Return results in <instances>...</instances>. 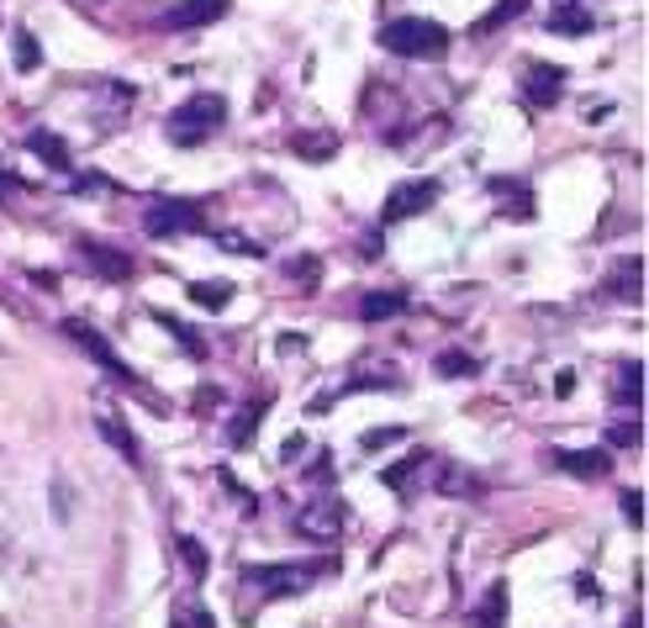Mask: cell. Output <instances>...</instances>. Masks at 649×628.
<instances>
[{
	"instance_id": "cell-1",
	"label": "cell",
	"mask_w": 649,
	"mask_h": 628,
	"mask_svg": "<svg viewBox=\"0 0 649 628\" xmlns=\"http://www.w3.org/2000/svg\"><path fill=\"white\" fill-rule=\"evenodd\" d=\"M222 121H227V96H216V91H195V96H185L164 117V138L174 148H201L212 132H222Z\"/></svg>"
},
{
	"instance_id": "cell-2",
	"label": "cell",
	"mask_w": 649,
	"mask_h": 628,
	"mask_svg": "<svg viewBox=\"0 0 649 628\" xmlns=\"http://www.w3.org/2000/svg\"><path fill=\"white\" fill-rule=\"evenodd\" d=\"M381 49L396 53V58H423V64H438L449 53V32L428 17H396V22L381 26Z\"/></svg>"
},
{
	"instance_id": "cell-3",
	"label": "cell",
	"mask_w": 649,
	"mask_h": 628,
	"mask_svg": "<svg viewBox=\"0 0 649 628\" xmlns=\"http://www.w3.org/2000/svg\"><path fill=\"white\" fill-rule=\"evenodd\" d=\"M312 581H317L312 565H243V586L259 603H286L296 592H307Z\"/></svg>"
},
{
	"instance_id": "cell-4",
	"label": "cell",
	"mask_w": 649,
	"mask_h": 628,
	"mask_svg": "<svg viewBox=\"0 0 649 628\" xmlns=\"http://www.w3.org/2000/svg\"><path fill=\"white\" fill-rule=\"evenodd\" d=\"M64 333H70V339L79 343V349H85V354H91V360H96L100 370H106V375H117V381H121V391H138V396L148 402V407H159V402H153V396L143 391V381H138V375L127 370V360H117V349H111V343L100 339V333L91 328V322H85V317H64Z\"/></svg>"
},
{
	"instance_id": "cell-5",
	"label": "cell",
	"mask_w": 649,
	"mask_h": 628,
	"mask_svg": "<svg viewBox=\"0 0 649 628\" xmlns=\"http://www.w3.org/2000/svg\"><path fill=\"white\" fill-rule=\"evenodd\" d=\"M143 233L148 238H191V233H206V217L195 201H148Z\"/></svg>"
},
{
	"instance_id": "cell-6",
	"label": "cell",
	"mask_w": 649,
	"mask_h": 628,
	"mask_svg": "<svg viewBox=\"0 0 649 628\" xmlns=\"http://www.w3.org/2000/svg\"><path fill=\"white\" fill-rule=\"evenodd\" d=\"M433 201H438V180H402L396 191L385 195L381 227H396V222H407V217H423V212H433Z\"/></svg>"
},
{
	"instance_id": "cell-7",
	"label": "cell",
	"mask_w": 649,
	"mask_h": 628,
	"mask_svg": "<svg viewBox=\"0 0 649 628\" xmlns=\"http://www.w3.org/2000/svg\"><path fill=\"white\" fill-rule=\"evenodd\" d=\"M343 512H349L343 502H333V497H317V502H307V508L290 518V529L301 533V539H312V544H333L338 533H343V523H349Z\"/></svg>"
},
{
	"instance_id": "cell-8",
	"label": "cell",
	"mask_w": 649,
	"mask_h": 628,
	"mask_svg": "<svg viewBox=\"0 0 649 628\" xmlns=\"http://www.w3.org/2000/svg\"><path fill=\"white\" fill-rule=\"evenodd\" d=\"M79 259H85V269L91 275H100V280H132V259L121 254V248H111V243H100V238H79Z\"/></svg>"
},
{
	"instance_id": "cell-9",
	"label": "cell",
	"mask_w": 649,
	"mask_h": 628,
	"mask_svg": "<svg viewBox=\"0 0 649 628\" xmlns=\"http://www.w3.org/2000/svg\"><path fill=\"white\" fill-rule=\"evenodd\" d=\"M602 296H607V301H639V296H645V259H639V254H634V259H618V265H613V275H607V280H602Z\"/></svg>"
},
{
	"instance_id": "cell-10",
	"label": "cell",
	"mask_w": 649,
	"mask_h": 628,
	"mask_svg": "<svg viewBox=\"0 0 649 628\" xmlns=\"http://www.w3.org/2000/svg\"><path fill=\"white\" fill-rule=\"evenodd\" d=\"M518 85H523L529 106H554V100H560V91H565V70H560V64H529Z\"/></svg>"
},
{
	"instance_id": "cell-11",
	"label": "cell",
	"mask_w": 649,
	"mask_h": 628,
	"mask_svg": "<svg viewBox=\"0 0 649 628\" xmlns=\"http://www.w3.org/2000/svg\"><path fill=\"white\" fill-rule=\"evenodd\" d=\"M550 459L565 476H576V481H602V476L613 470V455H607V449H554Z\"/></svg>"
},
{
	"instance_id": "cell-12",
	"label": "cell",
	"mask_w": 649,
	"mask_h": 628,
	"mask_svg": "<svg viewBox=\"0 0 649 628\" xmlns=\"http://www.w3.org/2000/svg\"><path fill=\"white\" fill-rule=\"evenodd\" d=\"M592 26H597L592 6H576V0H560V6H550V32H560V38H586Z\"/></svg>"
},
{
	"instance_id": "cell-13",
	"label": "cell",
	"mask_w": 649,
	"mask_h": 628,
	"mask_svg": "<svg viewBox=\"0 0 649 628\" xmlns=\"http://www.w3.org/2000/svg\"><path fill=\"white\" fill-rule=\"evenodd\" d=\"M465 628H507V581L486 586L481 607H470V613H465Z\"/></svg>"
},
{
	"instance_id": "cell-14",
	"label": "cell",
	"mask_w": 649,
	"mask_h": 628,
	"mask_svg": "<svg viewBox=\"0 0 649 628\" xmlns=\"http://www.w3.org/2000/svg\"><path fill=\"white\" fill-rule=\"evenodd\" d=\"M428 465H433V455H428V449H412L407 459H396L391 470H381V486H391L396 497H412V481H417V476H423Z\"/></svg>"
},
{
	"instance_id": "cell-15",
	"label": "cell",
	"mask_w": 649,
	"mask_h": 628,
	"mask_svg": "<svg viewBox=\"0 0 649 628\" xmlns=\"http://www.w3.org/2000/svg\"><path fill=\"white\" fill-rule=\"evenodd\" d=\"M227 11V0H180L174 11H164V26H206V22H216Z\"/></svg>"
},
{
	"instance_id": "cell-16",
	"label": "cell",
	"mask_w": 649,
	"mask_h": 628,
	"mask_svg": "<svg viewBox=\"0 0 649 628\" xmlns=\"http://www.w3.org/2000/svg\"><path fill=\"white\" fill-rule=\"evenodd\" d=\"M269 402H275V396H269V391H265L259 402H248V407H243L238 417L227 423V444H233V449H248V444H254V434H259V423H265Z\"/></svg>"
},
{
	"instance_id": "cell-17",
	"label": "cell",
	"mask_w": 649,
	"mask_h": 628,
	"mask_svg": "<svg viewBox=\"0 0 649 628\" xmlns=\"http://www.w3.org/2000/svg\"><path fill=\"white\" fill-rule=\"evenodd\" d=\"M96 428H100V438H106V444H111V449H117V455L127 459V465H143V444L132 438V428H121V417H111V412H100V417H96Z\"/></svg>"
},
{
	"instance_id": "cell-18",
	"label": "cell",
	"mask_w": 649,
	"mask_h": 628,
	"mask_svg": "<svg viewBox=\"0 0 649 628\" xmlns=\"http://www.w3.org/2000/svg\"><path fill=\"white\" fill-rule=\"evenodd\" d=\"M639 396H645V364L624 360V364H618V375H613V402L639 412Z\"/></svg>"
},
{
	"instance_id": "cell-19",
	"label": "cell",
	"mask_w": 649,
	"mask_h": 628,
	"mask_svg": "<svg viewBox=\"0 0 649 628\" xmlns=\"http://www.w3.org/2000/svg\"><path fill=\"white\" fill-rule=\"evenodd\" d=\"M26 148H32V153H38V159H43V164H53V170H64L70 174V143H64V138H58V132H49V127H38V132H26Z\"/></svg>"
},
{
	"instance_id": "cell-20",
	"label": "cell",
	"mask_w": 649,
	"mask_h": 628,
	"mask_svg": "<svg viewBox=\"0 0 649 628\" xmlns=\"http://www.w3.org/2000/svg\"><path fill=\"white\" fill-rule=\"evenodd\" d=\"M402 312H407V296H402V290H370L360 301L364 322H385V317H402Z\"/></svg>"
},
{
	"instance_id": "cell-21",
	"label": "cell",
	"mask_w": 649,
	"mask_h": 628,
	"mask_svg": "<svg viewBox=\"0 0 649 628\" xmlns=\"http://www.w3.org/2000/svg\"><path fill=\"white\" fill-rule=\"evenodd\" d=\"M191 301L201 312H222L233 301V280H191Z\"/></svg>"
},
{
	"instance_id": "cell-22",
	"label": "cell",
	"mask_w": 649,
	"mask_h": 628,
	"mask_svg": "<svg viewBox=\"0 0 649 628\" xmlns=\"http://www.w3.org/2000/svg\"><path fill=\"white\" fill-rule=\"evenodd\" d=\"M290 153H301V159L322 164L328 153H338V132H296V138H290Z\"/></svg>"
},
{
	"instance_id": "cell-23",
	"label": "cell",
	"mask_w": 649,
	"mask_h": 628,
	"mask_svg": "<svg viewBox=\"0 0 649 628\" xmlns=\"http://www.w3.org/2000/svg\"><path fill=\"white\" fill-rule=\"evenodd\" d=\"M523 11H529V0H497V6H491V17H481V22H476V38L497 32L502 22H518Z\"/></svg>"
},
{
	"instance_id": "cell-24",
	"label": "cell",
	"mask_w": 649,
	"mask_h": 628,
	"mask_svg": "<svg viewBox=\"0 0 649 628\" xmlns=\"http://www.w3.org/2000/svg\"><path fill=\"white\" fill-rule=\"evenodd\" d=\"M607 444H613V449H639V444H645V428H639V412H634V417H618V423L607 428Z\"/></svg>"
},
{
	"instance_id": "cell-25",
	"label": "cell",
	"mask_w": 649,
	"mask_h": 628,
	"mask_svg": "<svg viewBox=\"0 0 649 628\" xmlns=\"http://www.w3.org/2000/svg\"><path fill=\"white\" fill-rule=\"evenodd\" d=\"M433 370H438L444 381H455V375H476V370H481V360H476V354H459V349H449V354H438V360H433Z\"/></svg>"
},
{
	"instance_id": "cell-26",
	"label": "cell",
	"mask_w": 649,
	"mask_h": 628,
	"mask_svg": "<svg viewBox=\"0 0 649 628\" xmlns=\"http://www.w3.org/2000/svg\"><path fill=\"white\" fill-rule=\"evenodd\" d=\"M11 49H17V70H22V74H32L38 64H43V53H38V38H32L26 26H17V32H11Z\"/></svg>"
},
{
	"instance_id": "cell-27",
	"label": "cell",
	"mask_w": 649,
	"mask_h": 628,
	"mask_svg": "<svg viewBox=\"0 0 649 628\" xmlns=\"http://www.w3.org/2000/svg\"><path fill=\"white\" fill-rule=\"evenodd\" d=\"M153 322H164L169 333H174V339L185 343V354H191V360H201V354H206V343L195 339V333H191V328H185V322H180V317H169V312H153Z\"/></svg>"
},
{
	"instance_id": "cell-28",
	"label": "cell",
	"mask_w": 649,
	"mask_h": 628,
	"mask_svg": "<svg viewBox=\"0 0 649 628\" xmlns=\"http://www.w3.org/2000/svg\"><path fill=\"white\" fill-rule=\"evenodd\" d=\"M174 550H180V560H185V576L206 581V550H201L195 539H174Z\"/></svg>"
},
{
	"instance_id": "cell-29",
	"label": "cell",
	"mask_w": 649,
	"mask_h": 628,
	"mask_svg": "<svg viewBox=\"0 0 649 628\" xmlns=\"http://www.w3.org/2000/svg\"><path fill=\"white\" fill-rule=\"evenodd\" d=\"M286 275H290V280H296L301 290H317V275H322V265H317L312 254H301V259H290V265H286Z\"/></svg>"
},
{
	"instance_id": "cell-30",
	"label": "cell",
	"mask_w": 649,
	"mask_h": 628,
	"mask_svg": "<svg viewBox=\"0 0 649 628\" xmlns=\"http://www.w3.org/2000/svg\"><path fill=\"white\" fill-rule=\"evenodd\" d=\"M216 248H227V254H248V259H265V243L243 238V233H216Z\"/></svg>"
},
{
	"instance_id": "cell-31",
	"label": "cell",
	"mask_w": 649,
	"mask_h": 628,
	"mask_svg": "<svg viewBox=\"0 0 649 628\" xmlns=\"http://www.w3.org/2000/svg\"><path fill=\"white\" fill-rule=\"evenodd\" d=\"M402 438H407V428H402V423H385V428H375V434H364L360 444H364V449H385V444H402Z\"/></svg>"
},
{
	"instance_id": "cell-32",
	"label": "cell",
	"mask_w": 649,
	"mask_h": 628,
	"mask_svg": "<svg viewBox=\"0 0 649 628\" xmlns=\"http://www.w3.org/2000/svg\"><path fill=\"white\" fill-rule=\"evenodd\" d=\"M438 491L459 497V491H476V481H470V476H459V465H444V476H438Z\"/></svg>"
},
{
	"instance_id": "cell-33",
	"label": "cell",
	"mask_w": 649,
	"mask_h": 628,
	"mask_svg": "<svg viewBox=\"0 0 649 628\" xmlns=\"http://www.w3.org/2000/svg\"><path fill=\"white\" fill-rule=\"evenodd\" d=\"M624 518L634 523V529H645V491H639V486L624 491Z\"/></svg>"
},
{
	"instance_id": "cell-34",
	"label": "cell",
	"mask_w": 649,
	"mask_h": 628,
	"mask_svg": "<svg viewBox=\"0 0 649 628\" xmlns=\"http://www.w3.org/2000/svg\"><path fill=\"white\" fill-rule=\"evenodd\" d=\"M106 191H111V185H106L100 174H79V180H74V195H106Z\"/></svg>"
},
{
	"instance_id": "cell-35",
	"label": "cell",
	"mask_w": 649,
	"mask_h": 628,
	"mask_svg": "<svg viewBox=\"0 0 649 628\" xmlns=\"http://www.w3.org/2000/svg\"><path fill=\"white\" fill-rule=\"evenodd\" d=\"M571 391H576V375H571V370H560V375H554V396H560V402H565V396H571Z\"/></svg>"
},
{
	"instance_id": "cell-36",
	"label": "cell",
	"mask_w": 649,
	"mask_h": 628,
	"mask_svg": "<svg viewBox=\"0 0 649 628\" xmlns=\"http://www.w3.org/2000/svg\"><path fill=\"white\" fill-rule=\"evenodd\" d=\"M301 449H307V438H301V434H296V438H286V449H280V459H286V465H290V459L301 455Z\"/></svg>"
},
{
	"instance_id": "cell-37",
	"label": "cell",
	"mask_w": 649,
	"mask_h": 628,
	"mask_svg": "<svg viewBox=\"0 0 649 628\" xmlns=\"http://www.w3.org/2000/svg\"><path fill=\"white\" fill-rule=\"evenodd\" d=\"M301 343H307V339H301V333H280V354H296Z\"/></svg>"
},
{
	"instance_id": "cell-38",
	"label": "cell",
	"mask_w": 649,
	"mask_h": 628,
	"mask_svg": "<svg viewBox=\"0 0 649 628\" xmlns=\"http://www.w3.org/2000/svg\"><path fill=\"white\" fill-rule=\"evenodd\" d=\"M0 195H17V180H11V170H0Z\"/></svg>"
},
{
	"instance_id": "cell-39",
	"label": "cell",
	"mask_w": 649,
	"mask_h": 628,
	"mask_svg": "<svg viewBox=\"0 0 649 628\" xmlns=\"http://www.w3.org/2000/svg\"><path fill=\"white\" fill-rule=\"evenodd\" d=\"M624 628H645V613L634 607V613H628V624H624Z\"/></svg>"
},
{
	"instance_id": "cell-40",
	"label": "cell",
	"mask_w": 649,
	"mask_h": 628,
	"mask_svg": "<svg viewBox=\"0 0 649 628\" xmlns=\"http://www.w3.org/2000/svg\"><path fill=\"white\" fill-rule=\"evenodd\" d=\"M169 628H191V618H174V624H169Z\"/></svg>"
}]
</instances>
